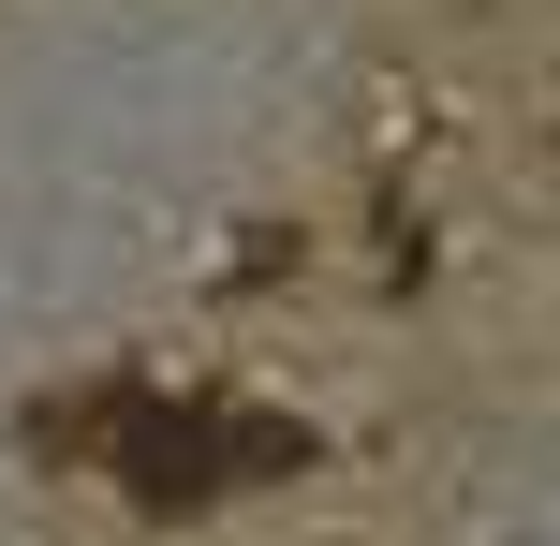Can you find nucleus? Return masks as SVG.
I'll return each instance as SVG.
<instances>
[{
	"instance_id": "f257e3e1",
	"label": "nucleus",
	"mask_w": 560,
	"mask_h": 546,
	"mask_svg": "<svg viewBox=\"0 0 560 546\" xmlns=\"http://www.w3.org/2000/svg\"><path fill=\"white\" fill-rule=\"evenodd\" d=\"M104 458H118V488H133L148 518H192V502L236 488V473H295L310 429H280V414H252V399H118Z\"/></svg>"
}]
</instances>
